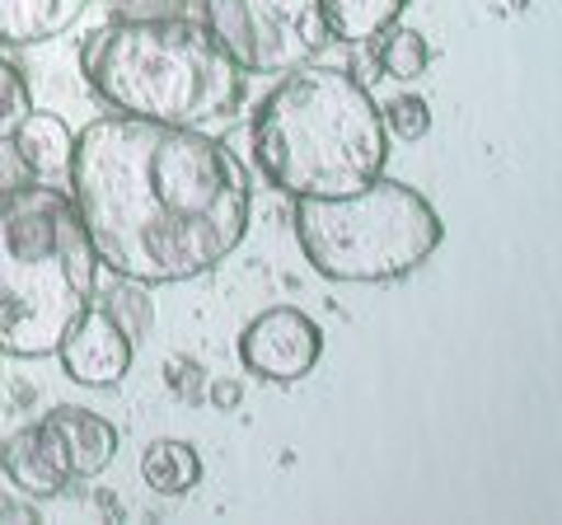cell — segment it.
Listing matches in <instances>:
<instances>
[{"mask_svg":"<svg viewBox=\"0 0 562 525\" xmlns=\"http://www.w3.org/2000/svg\"><path fill=\"white\" fill-rule=\"evenodd\" d=\"M66 183L99 268L146 287L211 272L254 221L249 169L202 127L99 118L76 136Z\"/></svg>","mask_w":562,"mask_h":525,"instance_id":"cell-1","label":"cell"},{"mask_svg":"<svg viewBox=\"0 0 562 525\" xmlns=\"http://www.w3.org/2000/svg\"><path fill=\"white\" fill-rule=\"evenodd\" d=\"M258 174L291 198H347L384 174L390 127L347 66H295L249 122Z\"/></svg>","mask_w":562,"mask_h":525,"instance_id":"cell-2","label":"cell"},{"mask_svg":"<svg viewBox=\"0 0 562 525\" xmlns=\"http://www.w3.org/2000/svg\"><path fill=\"white\" fill-rule=\"evenodd\" d=\"M99 291L90 231L57 183H14L0 192V353L38 361Z\"/></svg>","mask_w":562,"mask_h":525,"instance_id":"cell-3","label":"cell"},{"mask_svg":"<svg viewBox=\"0 0 562 525\" xmlns=\"http://www.w3.org/2000/svg\"><path fill=\"white\" fill-rule=\"evenodd\" d=\"M80 71L109 109L169 127H206L244 103L239 66L179 14H127L80 47Z\"/></svg>","mask_w":562,"mask_h":525,"instance_id":"cell-4","label":"cell"},{"mask_svg":"<svg viewBox=\"0 0 562 525\" xmlns=\"http://www.w3.org/2000/svg\"><path fill=\"white\" fill-rule=\"evenodd\" d=\"M291 221L310 268L328 282H398L446 239L441 212L384 174L347 198H295Z\"/></svg>","mask_w":562,"mask_h":525,"instance_id":"cell-5","label":"cell"},{"mask_svg":"<svg viewBox=\"0 0 562 525\" xmlns=\"http://www.w3.org/2000/svg\"><path fill=\"white\" fill-rule=\"evenodd\" d=\"M202 29L244 76H286L328 43L319 0H202Z\"/></svg>","mask_w":562,"mask_h":525,"instance_id":"cell-6","label":"cell"},{"mask_svg":"<svg viewBox=\"0 0 562 525\" xmlns=\"http://www.w3.org/2000/svg\"><path fill=\"white\" fill-rule=\"evenodd\" d=\"M319 357H324V328L295 305H272L254 314L239 334V361L258 380L295 384L319 366Z\"/></svg>","mask_w":562,"mask_h":525,"instance_id":"cell-7","label":"cell"},{"mask_svg":"<svg viewBox=\"0 0 562 525\" xmlns=\"http://www.w3.org/2000/svg\"><path fill=\"white\" fill-rule=\"evenodd\" d=\"M52 357L61 361V371L76 384H90V390H113V384H122V380H127V371H132L136 343L122 334V328L99 305H90L61 334V343H57V353H52Z\"/></svg>","mask_w":562,"mask_h":525,"instance_id":"cell-8","label":"cell"},{"mask_svg":"<svg viewBox=\"0 0 562 525\" xmlns=\"http://www.w3.org/2000/svg\"><path fill=\"white\" fill-rule=\"evenodd\" d=\"M38 427L47 436V446L57 450V460H61L70 483L99 479L103 469L113 465V455H117V427L109 423V417L90 413V409L57 404V409H47L38 417Z\"/></svg>","mask_w":562,"mask_h":525,"instance_id":"cell-9","label":"cell"},{"mask_svg":"<svg viewBox=\"0 0 562 525\" xmlns=\"http://www.w3.org/2000/svg\"><path fill=\"white\" fill-rule=\"evenodd\" d=\"M0 469H5V479L14 483V493H24V498H57L70 488L66 479V469L57 460V450L47 446V436L43 427L33 423V427H20L10 436L5 446H0Z\"/></svg>","mask_w":562,"mask_h":525,"instance_id":"cell-10","label":"cell"},{"mask_svg":"<svg viewBox=\"0 0 562 525\" xmlns=\"http://www.w3.org/2000/svg\"><path fill=\"white\" fill-rule=\"evenodd\" d=\"M10 146H14L20 165L33 174V179L57 183V179H66V174H70V155H76V132L66 127V118L33 109V113L20 122V132L10 136Z\"/></svg>","mask_w":562,"mask_h":525,"instance_id":"cell-11","label":"cell"},{"mask_svg":"<svg viewBox=\"0 0 562 525\" xmlns=\"http://www.w3.org/2000/svg\"><path fill=\"white\" fill-rule=\"evenodd\" d=\"M90 10V0H0V43L5 47H38Z\"/></svg>","mask_w":562,"mask_h":525,"instance_id":"cell-12","label":"cell"},{"mask_svg":"<svg viewBox=\"0 0 562 525\" xmlns=\"http://www.w3.org/2000/svg\"><path fill=\"white\" fill-rule=\"evenodd\" d=\"M403 10H408V0H319L328 43H347V47L375 43L384 29L398 24Z\"/></svg>","mask_w":562,"mask_h":525,"instance_id":"cell-13","label":"cell"},{"mask_svg":"<svg viewBox=\"0 0 562 525\" xmlns=\"http://www.w3.org/2000/svg\"><path fill=\"white\" fill-rule=\"evenodd\" d=\"M140 483L160 498H183L202 483V455L192 442H150L140 450Z\"/></svg>","mask_w":562,"mask_h":525,"instance_id":"cell-14","label":"cell"},{"mask_svg":"<svg viewBox=\"0 0 562 525\" xmlns=\"http://www.w3.org/2000/svg\"><path fill=\"white\" fill-rule=\"evenodd\" d=\"M99 310L109 314V320L127 334L132 343H140L155 328V301L146 295V282H132V277H117V282L103 291Z\"/></svg>","mask_w":562,"mask_h":525,"instance_id":"cell-15","label":"cell"},{"mask_svg":"<svg viewBox=\"0 0 562 525\" xmlns=\"http://www.w3.org/2000/svg\"><path fill=\"white\" fill-rule=\"evenodd\" d=\"M380 76H394V80H417L422 71L431 66V47H427V33L417 29H403V24H390L380 33Z\"/></svg>","mask_w":562,"mask_h":525,"instance_id":"cell-16","label":"cell"},{"mask_svg":"<svg viewBox=\"0 0 562 525\" xmlns=\"http://www.w3.org/2000/svg\"><path fill=\"white\" fill-rule=\"evenodd\" d=\"M29 113H33V94H29L24 71L0 57V142H10Z\"/></svg>","mask_w":562,"mask_h":525,"instance_id":"cell-17","label":"cell"},{"mask_svg":"<svg viewBox=\"0 0 562 525\" xmlns=\"http://www.w3.org/2000/svg\"><path fill=\"white\" fill-rule=\"evenodd\" d=\"M384 127L394 136H403V142H422V136L431 132V103L417 99V94L394 99L390 109H384Z\"/></svg>","mask_w":562,"mask_h":525,"instance_id":"cell-18","label":"cell"},{"mask_svg":"<svg viewBox=\"0 0 562 525\" xmlns=\"http://www.w3.org/2000/svg\"><path fill=\"white\" fill-rule=\"evenodd\" d=\"M206 394H211V404H216V409H235L239 404V384L235 380H211Z\"/></svg>","mask_w":562,"mask_h":525,"instance_id":"cell-19","label":"cell"}]
</instances>
